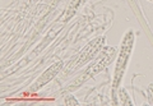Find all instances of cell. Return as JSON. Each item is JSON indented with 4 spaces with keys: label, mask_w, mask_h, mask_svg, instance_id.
<instances>
[{
    "label": "cell",
    "mask_w": 153,
    "mask_h": 106,
    "mask_svg": "<svg viewBox=\"0 0 153 106\" xmlns=\"http://www.w3.org/2000/svg\"><path fill=\"white\" fill-rule=\"evenodd\" d=\"M134 44H135V33L133 30L126 31L124 35L120 45V50H119V55L116 59V65H115V72H114V79H112V88L117 90L120 87L123 78L125 75V72L129 64V59L134 49Z\"/></svg>",
    "instance_id": "1"
},
{
    "label": "cell",
    "mask_w": 153,
    "mask_h": 106,
    "mask_svg": "<svg viewBox=\"0 0 153 106\" xmlns=\"http://www.w3.org/2000/svg\"><path fill=\"white\" fill-rule=\"evenodd\" d=\"M103 44H105V37H97V38H94V40H92L73 60H70L68 66H66L64 70L65 74L68 75L70 73H73L74 70L79 69L85 63H88L91 59H93V57L97 55V52L102 49Z\"/></svg>",
    "instance_id": "2"
},
{
    "label": "cell",
    "mask_w": 153,
    "mask_h": 106,
    "mask_svg": "<svg viewBox=\"0 0 153 106\" xmlns=\"http://www.w3.org/2000/svg\"><path fill=\"white\" fill-rule=\"evenodd\" d=\"M115 51H116V49H115V47H107V54L101 55V57H100V59L96 61L92 66H89V68L85 70L84 73L79 77V78H76V79L74 81V83H73V84H70V86H69L68 90L79 87V86H80V84H83L85 81H88L91 77H93V75H96L97 73H100V72H102V69H103L106 65H108L110 60H111L112 57H114Z\"/></svg>",
    "instance_id": "3"
},
{
    "label": "cell",
    "mask_w": 153,
    "mask_h": 106,
    "mask_svg": "<svg viewBox=\"0 0 153 106\" xmlns=\"http://www.w3.org/2000/svg\"><path fill=\"white\" fill-rule=\"evenodd\" d=\"M63 65H64L63 61H56V63H54L52 65H50L49 68H47V69L44 72V74H42L40 78L36 81V83L30 88V91H32V92H36V91H38L40 88H42L44 86H46L47 83H49V82H51V81L57 75V73H59V72L61 70Z\"/></svg>",
    "instance_id": "4"
},
{
    "label": "cell",
    "mask_w": 153,
    "mask_h": 106,
    "mask_svg": "<svg viewBox=\"0 0 153 106\" xmlns=\"http://www.w3.org/2000/svg\"><path fill=\"white\" fill-rule=\"evenodd\" d=\"M85 1H88V0H71V3H70V5L68 8V12H66V18L70 17V16H73V14L78 10V8L80 5H83V4Z\"/></svg>",
    "instance_id": "5"
},
{
    "label": "cell",
    "mask_w": 153,
    "mask_h": 106,
    "mask_svg": "<svg viewBox=\"0 0 153 106\" xmlns=\"http://www.w3.org/2000/svg\"><path fill=\"white\" fill-rule=\"evenodd\" d=\"M64 104L65 105H79V102H76V100L73 97V96H68L65 100H64Z\"/></svg>",
    "instance_id": "6"
},
{
    "label": "cell",
    "mask_w": 153,
    "mask_h": 106,
    "mask_svg": "<svg viewBox=\"0 0 153 106\" xmlns=\"http://www.w3.org/2000/svg\"><path fill=\"white\" fill-rule=\"evenodd\" d=\"M148 95H149V104L153 105V84L148 87Z\"/></svg>",
    "instance_id": "7"
},
{
    "label": "cell",
    "mask_w": 153,
    "mask_h": 106,
    "mask_svg": "<svg viewBox=\"0 0 153 106\" xmlns=\"http://www.w3.org/2000/svg\"><path fill=\"white\" fill-rule=\"evenodd\" d=\"M149 1H152V3H153V0H149Z\"/></svg>",
    "instance_id": "8"
}]
</instances>
